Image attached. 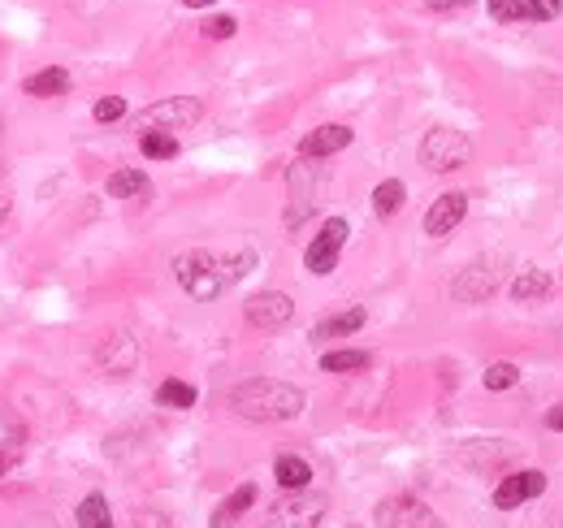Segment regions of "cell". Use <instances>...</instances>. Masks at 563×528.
Here are the masks:
<instances>
[{"label":"cell","instance_id":"6da1fadb","mask_svg":"<svg viewBox=\"0 0 563 528\" xmlns=\"http://www.w3.org/2000/svg\"><path fill=\"white\" fill-rule=\"evenodd\" d=\"M308 407V394L291 386V381H273V377H252L239 381L230 390V412L256 425H278V420H295Z\"/></svg>","mask_w":563,"mask_h":528},{"label":"cell","instance_id":"7a4b0ae2","mask_svg":"<svg viewBox=\"0 0 563 528\" xmlns=\"http://www.w3.org/2000/svg\"><path fill=\"white\" fill-rule=\"evenodd\" d=\"M174 277H178V286L200 303H213L234 286L226 260H217L213 252H182L174 260Z\"/></svg>","mask_w":563,"mask_h":528},{"label":"cell","instance_id":"3957f363","mask_svg":"<svg viewBox=\"0 0 563 528\" xmlns=\"http://www.w3.org/2000/svg\"><path fill=\"white\" fill-rule=\"evenodd\" d=\"M473 161V139L464 130H451V126H434L429 135L421 139V165L429 174H455Z\"/></svg>","mask_w":563,"mask_h":528},{"label":"cell","instance_id":"277c9868","mask_svg":"<svg viewBox=\"0 0 563 528\" xmlns=\"http://www.w3.org/2000/svg\"><path fill=\"white\" fill-rule=\"evenodd\" d=\"M325 494H308V490H286L278 503L269 507L265 524L269 528H317L325 524Z\"/></svg>","mask_w":563,"mask_h":528},{"label":"cell","instance_id":"5b68a950","mask_svg":"<svg viewBox=\"0 0 563 528\" xmlns=\"http://www.w3.org/2000/svg\"><path fill=\"white\" fill-rule=\"evenodd\" d=\"M204 117V104L195 96H174L161 104H148L143 113H135V130H187Z\"/></svg>","mask_w":563,"mask_h":528},{"label":"cell","instance_id":"8992f818","mask_svg":"<svg viewBox=\"0 0 563 528\" xmlns=\"http://www.w3.org/2000/svg\"><path fill=\"white\" fill-rule=\"evenodd\" d=\"M373 524H382V528H438L442 520L434 516V511H429V503H421V498L399 494V498H386V503H377Z\"/></svg>","mask_w":563,"mask_h":528},{"label":"cell","instance_id":"52a82bcc","mask_svg":"<svg viewBox=\"0 0 563 528\" xmlns=\"http://www.w3.org/2000/svg\"><path fill=\"white\" fill-rule=\"evenodd\" d=\"M139 360H143L139 338L126 334V329H113V334L100 338V347H96V364H100V373H109V377H130L139 368Z\"/></svg>","mask_w":563,"mask_h":528},{"label":"cell","instance_id":"ba28073f","mask_svg":"<svg viewBox=\"0 0 563 528\" xmlns=\"http://www.w3.org/2000/svg\"><path fill=\"white\" fill-rule=\"evenodd\" d=\"M243 316L256 329H286L295 321V299L286 290H260V295L243 303Z\"/></svg>","mask_w":563,"mask_h":528},{"label":"cell","instance_id":"9c48e42d","mask_svg":"<svg viewBox=\"0 0 563 528\" xmlns=\"http://www.w3.org/2000/svg\"><path fill=\"white\" fill-rule=\"evenodd\" d=\"M343 243H347V221L343 217H330L321 226V234L308 243V252H304V264H308V273H334L338 269V256H343Z\"/></svg>","mask_w":563,"mask_h":528},{"label":"cell","instance_id":"30bf717a","mask_svg":"<svg viewBox=\"0 0 563 528\" xmlns=\"http://www.w3.org/2000/svg\"><path fill=\"white\" fill-rule=\"evenodd\" d=\"M499 282H503V273L490 260H477L468 269H460V277L451 282V295H455V303H486L499 290Z\"/></svg>","mask_w":563,"mask_h":528},{"label":"cell","instance_id":"8fae6325","mask_svg":"<svg viewBox=\"0 0 563 528\" xmlns=\"http://www.w3.org/2000/svg\"><path fill=\"white\" fill-rule=\"evenodd\" d=\"M563 13V0H490V18L503 26L520 22H555Z\"/></svg>","mask_w":563,"mask_h":528},{"label":"cell","instance_id":"7c38bea8","mask_svg":"<svg viewBox=\"0 0 563 528\" xmlns=\"http://www.w3.org/2000/svg\"><path fill=\"white\" fill-rule=\"evenodd\" d=\"M317 208V169L308 165V156L291 169V208H286V230H299Z\"/></svg>","mask_w":563,"mask_h":528},{"label":"cell","instance_id":"4fadbf2b","mask_svg":"<svg viewBox=\"0 0 563 528\" xmlns=\"http://www.w3.org/2000/svg\"><path fill=\"white\" fill-rule=\"evenodd\" d=\"M546 494V472H512V477H503L499 485H494V507L499 511H516L520 503H529V498Z\"/></svg>","mask_w":563,"mask_h":528},{"label":"cell","instance_id":"5bb4252c","mask_svg":"<svg viewBox=\"0 0 563 528\" xmlns=\"http://www.w3.org/2000/svg\"><path fill=\"white\" fill-rule=\"evenodd\" d=\"M464 217H468V195H464V191H447L442 200L429 204V213H425V234H429V239H447V234L460 226Z\"/></svg>","mask_w":563,"mask_h":528},{"label":"cell","instance_id":"9a60e30c","mask_svg":"<svg viewBox=\"0 0 563 528\" xmlns=\"http://www.w3.org/2000/svg\"><path fill=\"white\" fill-rule=\"evenodd\" d=\"M351 139H356L351 135V126H338V122L317 126V130H308L304 135V143H299V156H308V161H325V156L351 148Z\"/></svg>","mask_w":563,"mask_h":528},{"label":"cell","instance_id":"2e32d148","mask_svg":"<svg viewBox=\"0 0 563 528\" xmlns=\"http://www.w3.org/2000/svg\"><path fill=\"white\" fill-rule=\"evenodd\" d=\"M507 290H512L516 303H546V299H551V290H555V282L542 269H520Z\"/></svg>","mask_w":563,"mask_h":528},{"label":"cell","instance_id":"e0dca14e","mask_svg":"<svg viewBox=\"0 0 563 528\" xmlns=\"http://www.w3.org/2000/svg\"><path fill=\"white\" fill-rule=\"evenodd\" d=\"M104 191L113 195V200H148L152 195V178L143 174V169H117L104 182Z\"/></svg>","mask_w":563,"mask_h":528},{"label":"cell","instance_id":"ac0fdd59","mask_svg":"<svg viewBox=\"0 0 563 528\" xmlns=\"http://www.w3.org/2000/svg\"><path fill=\"white\" fill-rule=\"evenodd\" d=\"M22 91L26 96H35V100H48V96H65L70 91V74L61 70V65H48V70H39V74H31L22 83Z\"/></svg>","mask_w":563,"mask_h":528},{"label":"cell","instance_id":"d6986e66","mask_svg":"<svg viewBox=\"0 0 563 528\" xmlns=\"http://www.w3.org/2000/svg\"><path fill=\"white\" fill-rule=\"evenodd\" d=\"M273 477H278L282 490H308L312 468H308V459H299V455H278V464H273Z\"/></svg>","mask_w":563,"mask_h":528},{"label":"cell","instance_id":"ffe728a7","mask_svg":"<svg viewBox=\"0 0 563 528\" xmlns=\"http://www.w3.org/2000/svg\"><path fill=\"white\" fill-rule=\"evenodd\" d=\"M364 321H369V312H364V308L334 312V316H325V321L317 325V338H343V334H356V329H364Z\"/></svg>","mask_w":563,"mask_h":528},{"label":"cell","instance_id":"44dd1931","mask_svg":"<svg viewBox=\"0 0 563 528\" xmlns=\"http://www.w3.org/2000/svg\"><path fill=\"white\" fill-rule=\"evenodd\" d=\"M403 200H408V187H403L399 178H386L373 187V213L377 217H395L403 208Z\"/></svg>","mask_w":563,"mask_h":528},{"label":"cell","instance_id":"7402d4cb","mask_svg":"<svg viewBox=\"0 0 563 528\" xmlns=\"http://www.w3.org/2000/svg\"><path fill=\"white\" fill-rule=\"evenodd\" d=\"M252 503H256V485H239V490H234V494L226 498V503H221V507L213 511V528H221V524H234V520H239V516H243V511L252 507Z\"/></svg>","mask_w":563,"mask_h":528},{"label":"cell","instance_id":"603a6c76","mask_svg":"<svg viewBox=\"0 0 563 528\" xmlns=\"http://www.w3.org/2000/svg\"><path fill=\"white\" fill-rule=\"evenodd\" d=\"M74 524L78 528H109L113 516H109V503H104V494H87L83 503L74 511Z\"/></svg>","mask_w":563,"mask_h":528},{"label":"cell","instance_id":"cb8c5ba5","mask_svg":"<svg viewBox=\"0 0 563 528\" xmlns=\"http://www.w3.org/2000/svg\"><path fill=\"white\" fill-rule=\"evenodd\" d=\"M139 152L148 156V161H174V156H178V139L169 135V130H143Z\"/></svg>","mask_w":563,"mask_h":528},{"label":"cell","instance_id":"d4e9b609","mask_svg":"<svg viewBox=\"0 0 563 528\" xmlns=\"http://www.w3.org/2000/svg\"><path fill=\"white\" fill-rule=\"evenodd\" d=\"M373 364L369 351H325L321 355V368L325 373H364Z\"/></svg>","mask_w":563,"mask_h":528},{"label":"cell","instance_id":"484cf974","mask_svg":"<svg viewBox=\"0 0 563 528\" xmlns=\"http://www.w3.org/2000/svg\"><path fill=\"white\" fill-rule=\"evenodd\" d=\"M195 386H187V381H161L156 386V403L161 407H174V412H187V407H195Z\"/></svg>","mask_w":563,"mask_h":528},{"label":"cell","instance_id":"4316f807","mask_svg":"<svg viewBox=\"0 0 563 528\" xmlns=\"http://www.w3.org/2000/svg\"><path fill=\"white\" fill-rule=\"evenodd\" d=\"M22 442H26L22 416L13 412V407H0V451L13 455V451H22Z\"/></svg>","mask_w":563,"mask_h":528},{"label":"cell","instance_id":"83f0119b","mask_svg":"<svg viewBox=\"0 0 563 528\" xmlns=\"http://www.w3.org/2000/svg\"><path fill=\"white\" fill-rule=\"evenodd\" d=\"M481 381H486V390H494V394H499V390H512L516 381H520V368L507 364V360H499V364L486 368V377H481Z\"/></svg>","mask_w":563,"mask_h":528},{"label":"cell","instance_id":"f1b7e54d","mask_svg":"<svg viewBox=\"0 0 563 528\" xmlns=\"http://www.w3.org/2000/svg\"><path fill=\"white\" fill-rule=\"evenodd\" d=\"M91 117H96L100 126L122 122V117H126V100H122V96H104V100H96V109H91Z\"/></svg>","mask_w":563,"mask_h":528},{"label":"cell","instance_id":"f546056e","mask_svg":"<svg viewBox=\"0 0 563 528\" xmlns=\"http://www.w3.org/2000/svg\"><path fill=\"white\" fill-rule=\"evenodd\" d=\"M234 31H239V22H234L230 13H221V18H208V22H204V35H208V39H230Z\"/></svg>","mask_w":563,"mask_h":528},{"label":"cell","instance_id":"4dcf8cb0","mask_svg":"<svg viewBox=\"0 0 563 528\" xmlns=\"http://www.w3.org/2000/svg\"><path fill=\"white\" fill-rule=\"evenodd\" d=\"M434 13H447V9H460V5H473V0H425Z\"/></svg>","mask_w":563,"mask_h":528},{"label":"cell","instance_id":"1f68e13d","mask_svg":"<svg viewBox=\"0 0 563 528\" xmlns=\"http://www.w3.org/2000/svg\"><path fill=\"white\" fill-rule=\"evenodd\" d=\"M546 429H555V433H563V403H555L551 412H546Z\"/></svg>","mask_w":563,"mask_h":528},{"label":"cell","instance_id":"d6a6232c","mask_svg":"<svg viewBox=\"0 0 563 528\" xmlns=\"http://www.w3.org/2000/svg\"><path fill=\"white\" fill-rule=\"evenodd\" d=\"M187 9H208V5H217V0H182Z\"/></svg>","mask_w":563,"mask_h":528},{"label":"cell","instance_id":"836d02e7","mask_svg":"<svg viewBox=\"0 0 563 528\" xmlns=\"http://www.w3.org/2000/svg\"><path fill=\"white\" fill-rule=\"evenodd\" d=\"M9 208H13V204L5 200V195H0V226H5V217H9Z\"/></svg>","mask_w":563,"mask_h":528},{"label":"cell","instance_id":"e575fe53","mask_svg":"<svg viewBox=\"0 0 563 528\" xmlns=\"http://www.w3.org/2000/svg\"><path fill=\"white\" fill-rule=\"evenodd\" d=\"M5 468H9V455H5V451H0V477H5Z\"/></svg>","mask_w":563,"mask_h":528},{"label":"cell","instance_id":"d590c367","mask_svg":"<svg viewBox=\"0 0 563 528\" xmlns=\"http://www.w3.org/2000/svg\"><path fill=\"white\" fill-rule=\"evenodd\" d=\"M0 135H5V117H0Z\"/></svg>","mask_w":563,"mask_h":528},{"label":"cell","instance_id":"8d00e7d4","mask_svg":"<svg viewBox=\"0 0 563 528\" xmlns=\"http://www.w3.org/2000/svg\"><path fill=\"white\" fill-rule=\"evenodd\" d=\"M0 178H5V161H0Z\"/></svg>","mask_w":563,"mask_h":528}]
</instances>
